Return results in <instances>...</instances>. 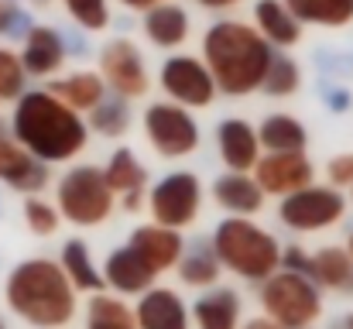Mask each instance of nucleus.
Listing matches in <instances>:
<instances>
[{
  "instance_id": "7c9ffc66",
  "label": "nucleus",
  "mask_w": 353,
  "mask_h": 329,
  "mask_svg": "<svg viewBox=\"0 0 353 329\" xmlns=\"http://www.w3.org/2000/svg\"><path fill=\"white\" fill-rule=\"evenodd\" d=\"M299 86H302V69L292 62V55H271L261 90L268 97H292V93H299Z\"/></svg>"
},
{
  "instance_id": "c9c22d12",
  "label": "nucleus",
  "mask_w": 353,
  "mask_h": 329,
  "mask_svg": "<svg viewBox=\"0 0 353 329\" xmlns=\"http://www.w3.org/2000/svg\"><path fill=\"white\" fill-rule=\"evenodd\" d=\"M34 24L28 21V14L24 10H17V3L14 0H0V34H10V38H17V34H28Z\"/></svg>"
},
{
  "instance_id": "c03bdc74",
  "label": "nucleus",
  "mask_w": 353,
  "mask_h": 329,
  "mask_svg": "<svg viewBox=\"0 0 353 329\" xmlns=\"http://www.w3.org/2000/svg\"><path fill=\"white\" fill-rule=\"evenodd\" d=\"M0 329H7V323H3V319H0Z\"/></svg>"
},
{
  "instance_id": "a19ab883",
  "label": "nucleus",
  "mask_w": 353,
  "mask_h": 329,
  "mask_svg": "<svg viewBox=\"0 0 353 329\" xmlns=\"http://www.w3.org/2000/svg\"><path fill=\"white\" fill-rule=\"evenodd\" d=\"M240 329H281V326H274L268 316H254V319H247Z\"/></svg>"
},
{
  "instance_id": "e433bc0d",
  "label": "nucleus",
  "mask_w": 353,
  "mask_h": 329,
  "mask_svg": "<svg viewBox=\"0 0 353 329\" xmlns=\"http://www.w3.org/2000/svg\"><path fill=\"white\" fill-rule=\"evenodd\" d=\"M326 175H330V189H353V151L343 154H333L330 165H326Z\"/></svg>"
},
{
  "instance_id": "9b49d317",
  "label": "nucleus",
  "mask_w": 353,
  "mask_h": 329,
  "mask_svg": "<svg viewBox=\"0 0 353 329\" xmlns=\"http://www.w3.org/2000/svg\"><path fill=\"white\" fill-rule=\"evenodd\" d=\"M161 90L172 97L175 107H210L216 97L206 66L192 55H172L161 66Z\"/></svg>"
},
{
  "instance_id": "4468645a",
  "label": "nucleus",
  "mask_w": 353,
  "mask_h": 329,
  "mask_svg": "<svg viewBox=\"0 0 353 329\" xmlns=\"http://www.w3.org/2000/svg\"><path fill=\"white\" fill-rule=\"evenodd\" d=\"M21 69L24 76H55L62 66H65V41L55 28H45V24H34L28 34H24V48H21Z\"/></svg>"
},
{
  "instance_id": "ea45409f",
  "label": "nucleus",
  "mask_w": 353,
  "mask_h": 329,
  "mask_svg": "<svg viewBox=\"0 0 353 329\" xmlns=\"http://www.w3.org/2000/svg\"><path fill=\"white\" fill-rule=\"evenodd\" d=\"M199 7H206V10H230V7H236L240 0H196Z\"/></svg>"
},
{
  "instance_id": "20e7f679",
  "label": "nucleus",
  "mask_w": 353,
  "mask_h": 329,
  "mask_svg": "<svg viewBox=\"0 0 353 329\" xmlns=\"http://www.w3.org/2000/svg\"><path fill=\"white\" fill-rule=\"evenodd\" d=\"M213 257L247 281H268L281 268L278 240L250 219H223L213 230Z\"/></svg>"
},
{
  "instance_id": "a878e982",
  "label": "nucleus",
  "mask_w": 353,
  "mask_h": 329,
  "mask_svg": "<svg viewBox=\"0 0 353 329\" xmlns=\"http://www.w3.org/2000/svg\"><path fill=\"white\" fill-rule=\"evenodd\" d=\"M59 268H62V275L69 278V285H72L76 292L100 295V292L107 288V285H103V275H100L97 264L90 261V247H86V240H65Z\"/></svg>"
},
{
  "instance_id": "dca6fc26",
  "label": "nucleus",
  "mask_w": 353,
  "mask_h": 329,
  "mask_svg": "<svg viewBox=\"0 0 353 329\" xmlns=\"http://www.w3.org/2000/svg\"><path fill=\"white\" fill-rule=\"evenodd\" d=\"M137 329H189V309L175 288H148L134 306Z\"/></svg>"
},
{
  "instance_id": "4be33fe9",
  "label": "nucleus",
  "mask_w": 353,
  "mask_h": 329,
  "mask_svg": "<svg viewBox=\"0 0 353 329\" xmlns=\"http://www.w3.org/2000/svg\"><path fill=\"white\" fill-rule=\"evenodd\" d=\"M305 278L316 288L353 292V261L347 257L343 247H323V250L309 254V275Z\"/></svg>"
},
{
  "instance_id": "6e6552de",
  "label": "nucleus",
  "mask_w": 353,
  "mask_h": 329,
  "mask_svg": "<svg viewBox=\"0 0 353 329\" xmlns=\"http://www.w3.org/2000/svg\"><path fill=\"white\" fill-rule=\"evenodd\" d=\"M144 137L161 158H185L199 148V123L175 103H151L144 110Z\"/></svg>"
},
{
  "instance_id": "f257e3e1",
  "label": "nucleus",
  "mask_w": 353,
  "mask_h": 329,
  "mask_svg": "<svg viewBox=\"0 0 353 329\" xmlns=\"http://www.w3.org/2000/svg\"><path fill=\"white\" fill-rule=\"evenodd\" d=\"M7 309L31 329H62L76 319V288L52 257H28L3 281Z\"/></svg>"
},
{
  "instance_id": "b1692460",
  "label": "nucleus",
  "mask_w": 353,
  "mask_h": 329,
  "mask_svg": "<svg viewBox=\"0 0 353 329\" xmlns=\"http://www.w3.org/2000/svg\"><path fill=\"white\" fill-rule=\"evenodd\" d=\"M144 34L158 48H179L189 38V14L182 7H175V3L151 7L144 14Z\"/></svg>"
},
{
  "instance_id": "79ce46f5",
  "label": "nucleus",
  "mask_w": 353,
  "mask_h": 329,
  "mask_svg": "<svg viewBox=\"0 0 353 329\" xmlns=\"http://www.w3.org/2000/svg\"><path fill=\"white\" fill-rule=\"evenodd\" d=\"M343 250H347V257L353 261V233H350V240H347V247H343Z\"/></svg>"
},
{
  "instance_id": "f3484780",
  "label": "nucleus",
  "mask_w": 353,
  "mask_h": 329,
  "mask_svg": "<svg viewBox=\"0 0 353 329\" xmlns=\"http://www.w3.org/2000/svg\"><path fill=\"white\" fill-rule=\"evenodd\" d=\"M0 182L17 192H38L48 182V165L34 161L14 137L0 134Z\"/></svg>"
},
{
  "instance_id": "f03ea898",
  "label": "nucleus",
  "mask_w": 353,
  "mask_h": 329,
  "mask_svg": "<svg viewBox=\"0 0 353 329\" xmlns=\"http://www.w3.org/2000/svg\"><path fill=\"white\" fill-rule=\"evenodd\" d=\"M17 144L34 161H69L86 148V120L69 107H62L48 90H31L14 100L10 117Z\"/></svg>"
},
{
  "instance_id": "c85d7f7f",
  "label": "nucleus",
  "mask_w": 353,
  "mask_h": 329,
  "mask_svg": "<svg viewBox=\"0 0 353 329\" xmlns=\"http://www.w3.org/2000/svg\"><path fill=\"white\" fill-rule=\"evenodd\" d=\"M86 329H137L134 309L117 295H93L86 306Z\"/></svg>"
},
{
  "instance_id": "72a5a7b5",
  "label": "nucleus",
  "mask_w": 353,
  "mask_h": 329,
  "mask_svg": "<svg viewBox=\"0 0 353 329\" xmlns=\"http://www.w3.org/2000/svg\"><path fill=\"white\" fill-rule=\"evenodd\" d=\"M65 10L86 31H103L110 24V3L107 0H65Z\"/></svg>"
},
{
  "instance_id": "c756f323",
  "label": "nucleus",
  "mask_w": 353,
  "mask_h": 329,
  "mask_svg": "<svg viewBox=\"0 0 353 329\" xmlns=\"http://www.w3.org/2000/svg\"><path fill=\"white\" fill-rule=\"evenodd\" d=\"M175 268H179V278H182L185 285H192V288H210V285H216V278H220V261H216L213 250L203 247V243H196L192 250H185Z\"/></svg>"
},
{
  "instance_id": "4c0bfd02",
  "label": "nucleus",
  "mask_w": 353,
  "mask_h": 329,
  "mask_svg": "<svg viewBox=\"0 0 353 329\" xmlns=\"http://www.w3.org/2000/svg\"><path fill=\"white\" fill-rule=\"evenodd\" d=\"M330 107L336 110V113H343V110L350 107V93H343V90H333V93H330Z\"/></svg>"
},
{
  "instance_id": "0eeeda50",
  "label": "nucleus",
  "mask_w": 353,
  "mask_h": 329,
  "mask_svg": "<svg viewBox=\"0 0 353 329\" xmlns=\"http://www.w3.org/2000/svg\"><path fill=\"white\" fill-rule=\"evenodd\" d=\"M199 206H203V186L192 172L165 175L148 196V210H151L154 223L165 230H175V233L196 223Z\"/></svg>"
},
{
  "instance_id": "9d476101",
  "label": "nucleus",
  "mask_w": 353,
  "mask_h": 329,
  "mask_svg": "<svg viewBox=\"0 0 353 329\" xmlns=\"http://www.w3.org/2000/svg\"><path fill=\"white\" fill-rule=\"evenodd\" d=\"M103 86H110L120 100H137L148 93L151 79H148V69H144V59H141V48L127 38H114L100 48V72Z\"/></svg>"
},
{
  "instance_id": "58836bf2",
  "label": "nucleus",
  "mask_w": 353,
  "mask_h": 329,
  "mask_svg": "<svg viewBox=\"0 0 353 329\" xmlns=\"http://www.w3.org/2000/svg\"><path fill=\"white\" fill-rule=\"evenodd\" d=\"M120 3H123L127 10H144V14H148L151 7H161L165 0H120Z\"/></svg>"
},
{
  "instance_id": "aec40b11",
  "label": "nucleus",
  "mask_w": 353,
  "mask_h": 329,
  "mask_svg": "<svg viewBox=\"0 0 353 329\" xmlns=\"http://www.w3.org/2000/svg\"><path fill=\"white\" fill-rule=\"evenodd\" d=\"M189 323L196 329H240V295L234 288L203 292L189 309Z\"/></svg>"
},
{
  "instance_id": "393cba45",
  "label": "nucleus",
  "mask_w": 353,
  "mask_h": 329,
  "mask_svg": "<svg viewBox=\"0 0 353 329\" xmlns=\"http://www.w3.org/2000/svg\"><path fill=\"white\" fill-rule=\"evenodd\" d=\"M257 144H264L271 154H302V148L309 144V130L302 127V120L274 113L257 127Z\"/></svg>"
},
{
  "instance_id": "2f4dec72",
  "label": "nucleus",
  "mask_w": 353,
  "mask_h": 329,
  "mask_svg": "<svg viewBox=\"0 0 353 329\" xmlns=\"http://www.w3.org/2000/svg\"><path fill=\"white\" fill-rule=\"evenodd\" d=\"M90 113H93L90 123H93L100 134H107V137H120V134L130 127V110H127V100H120V97H114V100L103 97Z\"/></svg>"
},
{
  "instance_id": "f704fd0d",
  "label": "nucleus",
  "mask_w": 353,
  "mask_h": 329,
  "mask_svg": "<svg viewBox=\"0 0 353 329\" xmlns=\"http://www.w3.org/2000/svg\"><path fill=\"white\" fill-rule=\"evenodd\" d=\"M24 93V69L10 48H0V103H10Z\"/></svg>"
},
{
  "instance_id": "6ab92c4d",
  "label": "nucleus",
  "mask_w": 353,
  "mask_h": 329,
  "mask_svg": "<svg viewBox=\"0 0 353 329\" xmlns=\"http://www.w3.org/2000/svg\"><path fill=\"white\" fill-rule=\"evenodd\" d=\"M154 278L158 275L127 243L117 247L103 264V285H110L117 295H144L148 288H154Z\"/></svg>"
},
{
  "instance_id": "bb28decb",
  "label": "nucleus",
  "mask_w": 353,
  "mask_h": 329,
  "mask_svg": "<svg viewBox=\"0 0 353 329\" xmlns=\"http://www.w3.org/2000/svg\"><path fill=\"white\" fill-rule=\"evenodd\" d=\"M103 79L97 76V72H72V76H65V79H55L52 86H48V93L62 103V107H69L72 113H79V110H93L100 100H103Z\"/></svg>"
},
{
  "instance_id": "1a4fd4ad",
  "label": "nucleus",
  "mask_w": 353,
  "mask_h": 329,
  "mask_svg": "<svg viewBox=\"0 0 353 329\" xmlns=\"http://www.w3.org/2000/svg\"><path fill=\"white\" fill-rule=\"evenodd\" d=\"M343 213H347V199H343V192H336L330 186H309L295 196H285L281 210H278L281 223L299 233L330 230L343 219Z\"/></svg>"
},
{
  "instance_id": "2eb2a0df",
  "label": "nucleus",
  "mask_w": 353,
  "mask_h": 329,
  "mask_svg": "<svg viewBox=\"0 0 353 329\" xmlns=\"http://www.w3.org/2000/svg\"><path fill=\"white\" fill-rule=\"evenodd\" d=\"M103 182L114 196H123V210L137 213L144 206V186H148V168L130 148H117L110 154V165L103 172Z\"/></svg>"
},
{
  "instance_id": "7ed1b4c3",
  "label": "nucleus",
  "mask_w": 353,
  "mask_h": 329,
  "mask_svg": "<svg viewBox=\"0 0 353 329\" xmlns=\"http://www.w3.org/2000/svg\"><path fill=\"white\" fill-rule=\"evenodd\" d=\"M271 55V45L243 21H220L203 38V66L213 86L227 97H247L261 90Z\"/></svg>"
},
{
  "instance_id": "cd10ccee",
  "label": "nucleus",
  "mask_w": 353,
  "mask_h": 329,
  "mask_svg": "<svg viewBox=\"0 0 353 329\" xmlns=\"http://www.w3.org/2000/svg\"><path fill=\"white\" fill-rule=\"evenodd\" d=\"M299 24L343 28L353 21V0H281Z\"/></svg>"
},
{
  "instance_id": "a211bd4d",
  "label": "nucleus",
  "mask_w": 353,
  "mask_h": 329,
  "mask_svg": "<svg viewBox=\"0 0 353 329\" xmlns=\"http://www.w3.org/2000/svg\"><path fill=\"white\" fill-rule=\"evenodd\" d=\"M216 141H220V154H223V165L236 172V175H247L257 158H261V144H257V127H250L243 117H230L220 123L216 130Z\"/></svg>"
},
{
  "instance_id": "39448f33",
  "label": "nucleus",
  "mask_w": 353,
  "mask_h": 329,
  "mask_svg": "<svg viewBox=\"0 0 353 329\" xmlns=\"http://www.w3.org/2000/svg\"><path fill=\"white\" fill-rule=\"evenodd\" d=\"M264 316L281 329H312L323 319V292L292 271H274L261 288Z\"/></svg>"
},
{
  "instance_id": "5701e85b",
  "label": "nucleus",
  "mask_w": 353,
  "mask_h": 329,
  "mask_svg": "<svg viewBox=\"0 0 353 329\" xmlns=\"http://www.w3.org/2000/svg\"><path fill=\"white\" fill-rule=\"evenodd\" d=\"M213 199L234 217H250L264 206V192L257 189V182L250 175H236V172H227L216 179Z\"/></svg>"
},
{
  "instance_id": "423d86ee",
  "label": "nucleus",
  "mask_w": 353,
  "mask_h": 329,
  "mask_svg": "<svg viewBox=\"0 0 353 329\" xmlns=\"http://www.w3.org/2000/svg\"><path fill=\"white\" fill-rule=\"evenodd\" d=\"M59 217L76 223V226H100L107 223L114 206H117V196L107 189L103 182V172L93 168V165H76L69 168L62 179H59Z\"/></svg>"
},
{
  "instance_id": "412c9836",
  "label": "nucleus",
  "mask_w": 353,
  "mask_h": 329,
  "mask_svg": "<svg viewBox=\"0 0 353 329\" xmlns=\"http://www.w3.org/2000/svg\"><path fill=\"white\" fill-rule=\"evenodd\" d=\"M254 31L268 45H278V48H288V45L302 41V24L285 10L281 0H257L254 3Z\"/></svg>"
},
{
  "instance_id": "ddd939ff",
  "label": "nucleus",
  "mask_w": 353,
  "mask_h": 329,
  "mask_svg": "<svg viewBox=\"0 0 353 329\" xmlns=\"http://www.w3.org/2000/svg\"><path fill=\"white\" fill-rule=\"evenodd\" d=\"M154 275H161V271H168V268H175L179 264V257L185 254V243H182V233H175V230H165V226H158V223H144V226H137L134 233H130V243H127Z\"/></svg>"
},
{
  "instance_id": "37998d69",
  "label": "nucleus",
  "mask_w": 353,
  "mask_h": 329,
  "mask_svg": "<svg viewBox=\"0 0 353 329\" xmlns=\"http://www.w3.org/2000/svg\"><path fill=\"white\" fill-rule=\"evenodd\" d=\"M343 329H353V312L347 316V319H343Z\"/></svg>"
},
{
  "instance_id": "f8f14e48",
  "label": "nucleus",
  "mask_w": 353,
  "mask_h": 329,
  "mask_svg": "<svg viewBox=\"0 0 353 329\" xmlns=\"http://www.w3.org/2000/svg\"><path fill=\"white\" fill-rule=\"evenodd\" d=\"M312 175H316V168L305 154H264V158H257L250 179L257 182V189L264 196H281L285 199V196H295V192L309 189Z\"/></svg>"
},
{
  "instance_id": "473e14b6",
  "label": "nucleus",
  "mask_w": 353,
  "mask_h": 329,
  "mask_svg": "<svg viewBox=\"0 0 353 329\" xmlns=\"http://www.w3.org/2000/svg\"><path fill=\"white\" fill-rule=\"evenodd\" d=\"M24 223H28V230L34 237H52L62 226V217H59V210L52 203H45L38 196H28L24 199Z\"/></svg>"
}]
</instances>
